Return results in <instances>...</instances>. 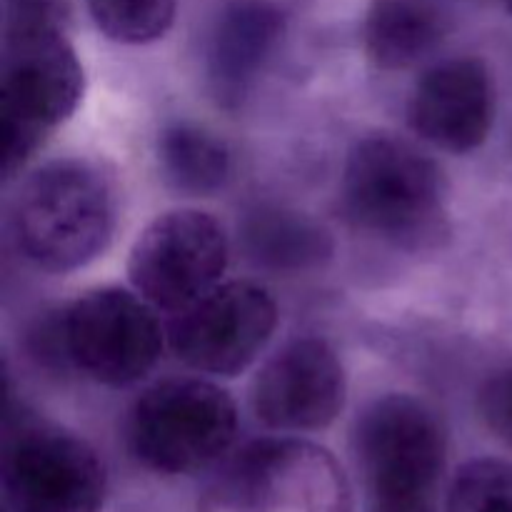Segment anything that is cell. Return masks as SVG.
<instances>
[{
	"label": "cell",
	"mask_w": 512,
	"mask_h": 512,
	"mask_svg": "<svg viewBox=\"0 0 512 512\" xmlns=\"http://www.w3.org/2000/svg\"><path fill=\"white\" fill-rule=\"evenodd\" d=\"M245 253L260 268L275 273H303L323 265L333 255V240L308 215L260 205L240 225Z\"/></svg>",
	"instance_id": "obj_14"
},
{
	"label": "cell",
	"mask_w": 512,
	"mask_h": 512,
	"mask_svg": "<svg viewBox=\"0 0 512 512\" xmlns=\"http://www.w3.org/2000/svg\"><path fill=\"white\" fill-rule=\"evenodd\" d=\"M228 255V235L213 215L173 210L135 240L128 275L135 293L155 310L178 315L220 285Z\"/></svg>",
	"instance_id": "obj_9"
},
{
	"label": "cell",
	"mask_w": 512,
	"mask_h": 512,
	"mask_svg": "<svg viewBox=\"0 0 512 512\" xmlns=\"http://www.w3.org/2000/svg\"><path fill=\"white\" fill-rule=\"evenodd\" d=\"M83 98V65L65 28H5L3 130L5 175L13 178L45 135L70 118Z\"/></svg>",
	"instance_id": "obj_5"
},
{
	"label": "cell",
	"mask_w": 512,
	"mask_h": 512,
	"mask_svg": "<svg viewBox=\"0 0 512 512\" xmlns=\"http://www.w3.org/2000/svg\"><path fill=\"white\" fill-rule=\"evenodd\" d=\"M445 512H512V463L470 460L455 473Z\"/></svg>",
	"instance_id": "obj_18"
},
{
	"label": "cell",
	"mask_w": 512,
	"mask_h": 512,
	"mask_svg": "<svg viewBox=\"0 0 512 512\" xmlns=\"http://www.w3.org/2000/svg\"><path fill=\"white\" fill-rule=\"evenodd\" d=\"M200 512H353L338 460L298 438H268L225 460Z\"/></svg>",
	"instance_id": "obj_4"
},
{
	"label": "cell",
	"mask_w": 512,
	"mask_h": 512,
	"mask_svg": "<svg viewBox=\"0 0 512 512\" xmlns=\"http://www.w3.org/2000/svg\"><path fill=\"white\" fill-rule=\"evenodd\" d=\"M108 180L85 160H53L35 170L15 200V238L25 258L50 273H70L98 258L113 233Z\"/></svg>",
	"instance_id": "obj_2"
},
{
	"label": "cell",
	"mask_w": 512,
	"mask_h": 512,
	"mask_svg": "<svg viewBox=\"0 0 512 512\" xmlns=\"http://www.w3.org/2000/svg\"><path fill=\"white\" fill-rule=\"evenodd\" d=\"M3 493L10 512H100L105 465L70 430L20 423L3 448Z\"/></svg>",
	"instance_id": "obj_7"
},
{
	"label": "cell",
	"mask_w": 512,
	"mask_h": 512,
	"mask_svg": "<svg viewBox=\"0 0 512 512\" xmlns=\"http://www.w3.org/2000/svg\"><path fill=\"white\" fill-rule=\"evenodd\" d=\"M480 415L485 425L512 448V368L485 380L480 388Z\"/></svg>",
	"instance_id": "obj_19"
},
{
	"label": "cell",
	"mask_w": 512,
	"mask_h": 512,
	"mask_svg": "<svg viewBox=\"0 0 512 512\" xmlns=\"http://www.w3.org/2000/svg\"><path fill=\"white\" fill-rule=\"evenodd\" d=\"M343 210L365 233L405 248L440 235L445 180L433 158L398 135L358 140L343 170Z\"/></svg>",
	"instance_id": "obj_1"
},
{
	"label": "cell",
	"mask_w": 512,
	"mask_h": 512,
	"mask_svg": "<svg viewBox=\"0 0 512 512\" xmlns=\"http://www.w3.org/2000/svg\"><path fill=\"white\" fill-rule=\"evenodd\" d=\"M68 5L65 0H5V28L55 25L65 28Z\"/></svg>",
	"instance_id": "obj_20"
},
{
	"label": "cell",
	"mask_w": 512,
	"mask_h": 512,
	"mask_svg": "<svg viewBox=\"0 0 512 512\" xmlns=\"http://www.w3.org/2000/svg\"><path fill=\"white\" fill-rule=\"evenodd\" d=\"M253 410L280 433H313L333 423L345 405V370L323 338H298L255 375Z\"/></svg>",
	"instance_id": "obj_11"
},
{
	"label": "cell",
	"mask_w": 512,
	"mask_h": 512,
	"mask_svg": "<svg viewBox=\"0 0 512 512\" xmlns=\"http://www.w3.org/2000/svg\"><path fill=\"white\" fill-rule=\"evenodd\" d=\"M60 328L68 363L113 388L143 380L163 355V328L155 308L128 290H90L65 310Z\"/></svg>",
	"instance_id": "obj_8"
},
{
	"label": "cell",
	"mask_w": 512,
	"mask_h": 512,
	"mask_svg": "<svg viewBox=\"0 0 512 512\" xmlns=\"http://www.w3.org/2000/svg\"><path fill=\"white\" fill-rule=\"evenodd\" d=\"M283 13L270 0H233L215 23L208 45V85L218 105L245 103L283 38Z\"/></svg>",
	"instance_id": "obj_13"
},
{
	"label": "cell",
	"mask_w": 512,
	"mask_h": 512,
	"mask_svg": "<svg viewBox=\"0 0 512 512\" xmlns=\"http://www.w3.org/2000/svg\"><path fill=\"white\" fill-rule=\"evenodd\" d=\"M445 20L433 0H373L365 15V50L383 70L420 63L443 40Z\"/></svg>",
	"instance_id": "obj_15"
},
{
	"label": "cell",
	"mask_w": 512,
	"mask_h": 512,
	"mask_svg": "<svg viewBox=\"0 0 512 512\" xmlns=\"http://www.w3.org/2000/svg\"><path fill=\"white\" fill-rule=\"evenodd\" d=\"M368 512H435L448 440L438 415L410 395L370 405L355 428Z\"/></svg>",
	"instance_id": "obj_3"
},
{
	"label": "cell",
	"mask_w": 512,
	"mask_h": 512,
	"mask_svg": "<svg viewBox=\"0 0 512 512\" xmlns=\"http://www.w3.org/2000/svg\"><path fill=\"white\" fill-rule=\"evenodd\" d=\"M495 88L483 60L453 58L420 78L410 98V128L448 153L480 148L493 128Z\"/></svg>",
	"instance_id": "obj_12"
},
{
	"label": "cell",
	"mask_w": 512,
	"mask_h": 512,
	"mask_svg": "<svg viewBox=\"0 0 512 512\" xmlns=\"http://www.w3.org/2000/svg\"><path fill=\"white\" fill-rule=\"evenodd\" d=\"M100 33L115 43L143 45L163 38L175 18V0H88Z\"/></svg>",
	"instance_id": "obj_17"
},
{
	"label": "cell",
	"mask_w": 512,
	"mask_h": 512,
	"mask_svg": "<svg viewBox=\"0 0 512 512\" xmlns=\"http://www.w3.org/2000/svg\"><path fill=\"white\" fill-rule=\"evenodd\" d=\"M278 305L248 280L215 285L178 313L170 325V348L188 368L208 375H238L270 343Z\"/></svg>",
	"instance_id": "obj_10"
},
{
	"label": "cell",
	"mask_w": 512,
	"mask_h": 512,
	"mask_svg": "<svg viewBox=\"0 0 512 512\" xmlns=\"http://www.w3.org/2000/svg\"><path fill=\"white\" fill-rule=\"evenodd\" d=\"M158 158L168 183L190 195L218 193L233 168L228 145L190 123L168 125L160 133Z\"/></svg>",
	"instance_id": "obj_16"
},
{
	"label": "cell",
	"mask_w": 512,
	"mask_h": 512,
	"mask_svg": "<svg viewBox=\"0 0 512 512\" xmlns=\"http://www.w3.org/2000/svg\"><path fill=\"white\" fill-rule=\"evenodd\" d=\"M238 435V408L208 380H165L145 390L128 420L135 460L160 475H190L218 463Z\"/></svg>",
	"instance_id": "obj_6"
},
{
	"label": "cell",
	"mask_w": 512,
	"mask_h": 512,
	"mask_svg": "<svg viewBox=\"0 0 512 512\" xmlns=\"http://www.w3.org/2000/svg\"><path fill=\"white\" fill-rule=\"evenodd\" d=\"M505 5H508V8H510V13H512V0H505Z\"/></svg>",
	"instance_id": "obj_21"
}]
</instances>
